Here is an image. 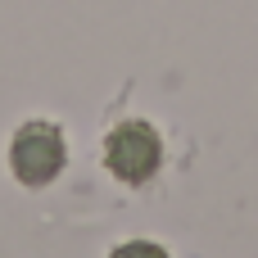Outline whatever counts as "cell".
Masks as SVG:
<instances>
[{
	"instance_id": "7a4b0ae2",
	"label": "cell",
	"mask_w": 258,
	"mask_h": 258,
	"mask_svg": "<svg viewBox=\"0 0 258 258\" xmlns=\"http://www.w3.org/2000/svg\"><path fill=\"white\" fill-rule=\"evenodd\" d=\"M159 159H163V150H159V136H154L150 122H122V127L109 132V141H104V163H109V172H113L118 181H127V186L150 181V177L159 172Z\"/></svg>"
},
{
	"instance_id": "6da1fadb",
	"label": "cell",
	"mask_w": 258,
	"mask_h": 258,
	"mask_svg": "<svg viewBox=\"0 0 258 258\" xmlns=\"http://www.w3.org/2000/svg\"><path fill=\"white\" fill-rule=\"evenodd\" d=\"M9 168L23 186H50L63 172V132L54 122L18 127V136L9 145Z\"/></svg>"
}]
</instances>
